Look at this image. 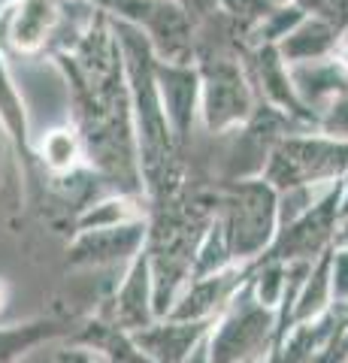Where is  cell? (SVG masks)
Here are the masks:
<instances>
[{"label":"cell","instance_id":"1","mask_svg":"<svg viewBox=\"0 0 348 363\" xmlns=\"http://www.w3.org/2000/svg\"><path fill=\"white\" fill-rule=\"evenodd\" d=\"M233 264L257 260L279 233V191L264 179L233 182L224 212L215 215Z\"/></svg>","mask_w":348,"mask_h":363},{"label":"cell","instance_id":"2","mask_svg":"<svg viewBox=\"0 0 348 363\" xmlns=\"http://www.w3.org/2000/svg\"><path fill=\"white\" fill-rule=\"evenodd\" d=\"M348 169V143L333 136H285L269 149L264 182L276 191L312 188Z\"/></svg>","mask_w":348,"mask_h":363},{"label":"cell","instance_id":"3","mask_svg":"<svg viewBox=\"0 0 348 363\" xmlns=\"http://www.w3.org/2000/svg\"><path fill=\"white\" fill-rule=\"evenodd\" d=\"M276 339V315L254 300L252 288L228 303V312L206 339L209 363H249Z\"/></svg>","mask_w":348,"mask_h":363},{"label":"cell","instance_id":"4","mask_svg":"<svg viewBox=\"0 0 348 363\" xmlns=\"http://www.w3.org/2000/svg\"><path fill=\"white\" fill-rule=\"evenodd\" d=\"M342 206V188L336 185L324 194L315 206H309L303 215H297L294 221H288L279 227L276 240L269 242L266 252L257 257V264L276 260V264H297V260H312L321 255V248L330 242V233L336 227Z\"/></svg>","mask_w":348,"mask_h":363},{"label":"cell","instance_id":"5","mask_svg":"<svg viewBox=\"0 0 348 363\" xmlns=\"http://www.w3.org/2000/svg\"><path fill=\"white\" fill-rule=\"evenodd\" d=\"M252 91L237 64L212 61L200 70V116L209 130H228L249 118Z\"/></svg>","mask_w":348,"mask_h":363},{"label":"cell","instance_id":"6","mask_svg":"<svg viewBox=\"0 0 348 363\" xmlns=\"http://www.w3.org/2000/svg\"><path fill=\"white\" fill-rule=\"evenodd\" d=\"M149 240V227L140 218L116 224V227H97V230H79V240L70 248L73 267H109L118 260L137 257Z\"/></svg>","mask_w":348,"mask_h":363},{"label":"cell","instance_id":"7","mask_svg":"<svg viewBox=\"0 0 348 363\" xmlns=\"http://www.w3.org/2000/svg\"><path fill=\"white\" fill-rule=\"evenodd\" d=\"M155 82H158V97L176 143L185 140L194 116L200 112V70L188 64L155 61Z\"/></svg>","mask_w":348,"mask_h":363},{"label":"cell","instance_id":"8","mask_svg":"<svg viewBox=\"0 0 348 363\" xmlns=\"http://www.w3.org/2000/svg\"><path fill=\"white\" fill-rule=\"evenodd\" d=\"M152 321H158L155 318V306H152V267H149V255L140 252L133 257L121 288L112 297L109 324L125 333H137L142 327H149Z\"/></svg>","mask_w":348,"mask_h":363},{"label":"cell","instance_id":"9","mask_svg":"<svg viewBox=\"0 0 348 363\" xmlns=\"http://www.w3.org/2000/svg\"><path fill=\"white\" fill-rule=\"evenodd\" d=\"M212 321H176V318H164V321H152L149 327L130 333L145 354L155 363H185L191 357Z\"/></svg>","mask_w":348,"mask_h":363},{"label":"cell","instance_id":"10","mask_svg":"<svg viewBox=\"0 0 348 363\" xmlns=\"http://www.w3.org/2000/svg\"><path fill=\"white\" fill-rule=\"evenodd\" d=\"M58 25L55 0H18L9 18V43L18 52H37Z\"/></svg>","mask_w":348,"mask_h":363},{"label":"cell","instance_id":"11","mask_svg":"<svg viewBox=\"0 0 348 363\" xmlns=\"http://www.w3.org/2000/svg\"><path fill=\"white\" fill-rule=\"evenodd\" d=\"M67 333H70V327L64 321H55V318H37V321L0 327V363H16L28 351L46 345L58 336H67Z\"/></svg>","mask_w":348,"mask_h":363},{"label":"cell","instance_id":"12","mask_svg":"<svg viewBox=\"0 0 348 363\" xmlns=\"http://www.w3.org/2000/svg\"><path fill=\"white\" fill-rule=\"evenodd\" d=\"M333 45V30L324 21H300L285 37V43L279 45V55L285 58V64H309L321 58Z\"/></svg>","mask_w":348,"mask_h":363},{"label":"cell","instance_id":"13","mask_svg":"<svg viewBox=\"0 0 348 363\" xmlns=\"http://www.w3.org/2000/svg\"><path fill=\"white\" fill-rule=\"evenodd\" d=\"M40 157L55 176H64V173H76V167L85 157L82 149V140H79V130L73 128H55L43 136V145H40Z\"/></svg>","mask_w":348,"mask_h":363},{"label":"cell","instance_id":"14","mask_svg":"<svg viewBox=\"0 0 348 363\" xmlns=\"http://www.w3.org/2000/svg\"><path fill=\"white\" fill-rule=\"evenodd\" d=\"M0 121H4L6 133L13 136V143L18 145V152L28 155V121H25V106H21V97L9 79L4 58H0Z\"/></svg>","mask_w":348,"mask_h":363},{"label":"cell","instance_id":"15","mask_svg":"<svg viewBox=\"0 0 348 363\" xmlns=\"http://www.w3.org/2000/svg\"><path fill=\"white\" fill-rule=\"evenodd\" d=\"M140 218L133 206L128 200H118V197H109V200H100L91 203L82 215H79V230H97V227H116V224H125Z\"/></svg>","mask_w":348,"mask_h":363},{"label":"cell","instance_id":"16","mask_svg":"<svg viewBox=\"0 0 348 363\" xmlns=\"http://www.w3.org/2000/svg\"><path fill=\"white\" fill-rule=\"evenodd\" d=\"M330 297L336 303L348 300V248L330 257Z\"/></svg>","mask_w":348,"mask_h":363},{"label":"cell","instance_id":"17","mask_svg":"<svg viewBox=\"0 0 348 363\" xmlns=\"http://www.w3.org/2000/svg\"><path fill=\"white\" fill-rule=\"evenodd\" d=\"M324 130H327L333 140H342V136H348V97H339L330 106L327 118H324Z\"/></svg>","mask_w":348,"mask_h":363},{"label":"cell","instance_id":"18","mask_svg":"<svg viewBox=\"0 0 348 363\" xmlns=\"http://www.w3.org/2000/svg\"><path fill=\"white\" fill-rule=\"evenodd\" d=\"M58 363H100V360L91 348H70V351H61Z\"/></svg>","mask_w":348,"mask_h":363},{"label":"cell","instance_id":"19","mask_svg":"<svg viewBox=\"0 0 348 363\" xmlns=\"http://www.w3.org/2000/svg\"><path fill=\"white\" fill-rule=\"evenodd\" d=\"M4 303H6V288H4V281H0V309H4Z\"/></svg>","mask_w":348,"mask_h":363},{"label":"cell","instance_id":"20","mask_svg":"<svg viewBox=\"0 0 348 363\" xmlns=\"http://www.w3.org/2000/svg\"><path fill=\"white\" fill-rule=\"evenodd\" d=\"M249 363H252V360H249Z\"/></svg>","mask_w":348,"mask_h":363}]
</instances>
